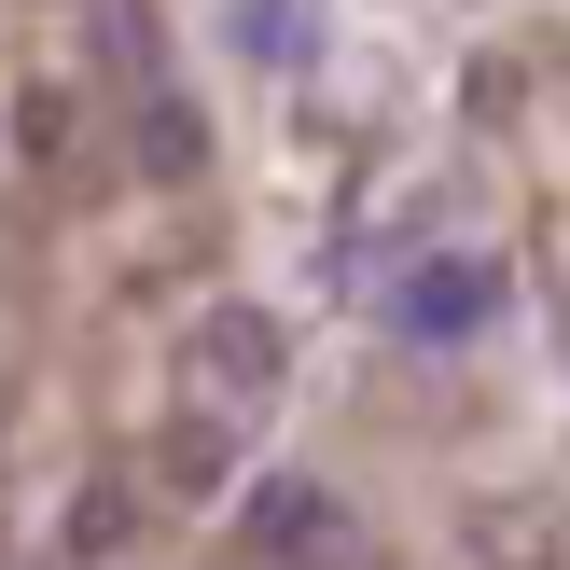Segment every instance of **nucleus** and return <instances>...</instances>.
<instances>
[{"instance_id":"obj_1","label":"nucleus","mask_w":570,"mask_h":570,"mask_svg":"<svg viewBox=\"0 0 570 570\" xmlns=\"http://www.w3.org/2000/svg\"><path fill=\"white\" fill-rule=\"evenodd\" d=\"M390 334L404 348H473V334L501 321V265L488 250H417V265H390Z\"/></svg>"},{"instance_id":"obj_2","label":"nucleus","mask_w":570,"mask_h":570,"mask_svg":"<svg viewBox=\"0 0 570 570\" xmlns=\"http://www.w3.org/2000/svg\"><path fill=\"white\" fill-rule=\"evenodd\" d=\"M250 557H265V570H362V529H348L334 488L265 473V488H250Z\"/></svg>"},{"instance_id":"obj_3","label":"nucleus","mask_w":570,"mask_h":570,"mask_svg":"<svg viewBox=\"0 0 570 570\" xmlns=\"http://www.w3.org/2000/svg\"><path fill=\"white\" fill-rule=\"evenodd\" d=\"M278 376H293V334H278V306L223 293L209 321H195V390H223V404H265Z\"/></svg>"},{"instance_id":"obj_4","label":"nucleus","mask_w":570,"mask_h":570,"mask_svg":"<svg viewBox=\"0 0 570 570\" xmlns=\"http://www.w3.org/2000/svg\"><path fill=\"white\" fill-rule=\"evenodd\" d=\"M237 473H250V432H237V404H223V390H195V404L154 432V488H167V501H223Z\"/></svg>"},{"instance_id":"obj_5","label":"nucleus","mask_w":570,"mask_h":570,"mask_svg":"<svg viewBox=\"0 0 570 570\" xmlns=\"http://www.w3.org/2000/svg\"><path fill=\"white\" fill-rule=\"evenodd\" d=\"M223 42H237L250 70L306 83V70H321V42H334V14H321V0H223Z\"/></svg>"},{"instance_id":"obj_6","label":"nucleus","mask_w":570,"mask_h":570,"mask_svg":"<svg viewBox=\"0 0 570 570\" xmlns=\"http://www.w3.org/2000/svg\"><path fill=\"white\" fill-rule=\"evenodd\" d=\"M83 70H98L111 98H154L167 83V14L154 0H98V14H83Z\"/></svg>"},{"instance_id":"obj_7","label":"nucleus","mask_w":570,"mask_h":570,"mask_svg":"<svg viewBox=\"0 0 570 570\" xmlns=\"http://www.w3.org/2000/svg\"><path fill=\"white\" fill-rule=\"evenodd\" d=\"M126 126H139V181H195V167H209V111H195L181 83L126 98Z\"/></svg>"},{"instance_id":"obj_8","label":"nucleus","mask_w":570,"mask_h":570,"mask_svg":"<svg viewBox=\"0 0 570 570\" xmlns=\"http://www.w3.org/2000/svg\"><path fill=\"white\" fill-rule=\"evenodd\" d=\"M126 529H139V488H126V473H83V488L56 501V557H70V570L126 557Z\"/></svg>"}]
</instances>
